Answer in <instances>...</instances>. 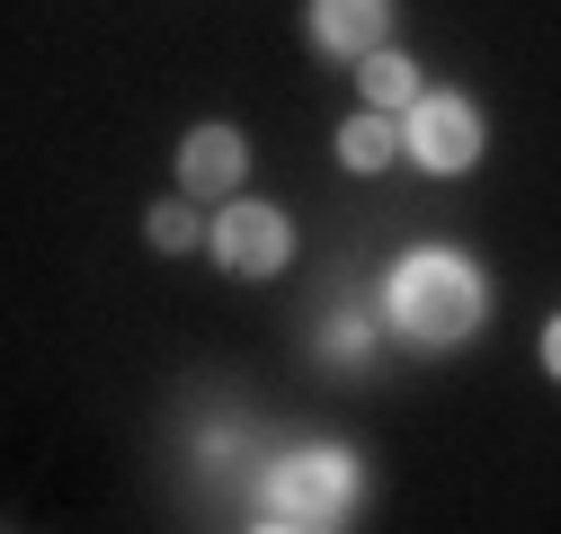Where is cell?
<instances>
[{"mask_svg": "<svg viewBox=\"0 0 561 534\" xmlns=\"http://www.w3.org/2000/svg\"><path fill=\"white\" fill-rule=\"evenodd\" d=\"M392 321H401V339H419V348H455V339H472L481 329V312H490V286H481V267H463L455 249H419V258H401L392 267Z\"/></svg>", "mask_w": 561, "mask_h": 534, "instance_id": "cell-1", "label": "cell"}, {"mask_svg": "<svg viewBox=\"0 0 561 534\" xmlns=\"http://www.w3.org/2000/svg\"><path fill=\"white\" fill-rule=\"evenodd\" d=\"M347 499H357V463L347 454H286L267 473V508L286 525H304V534H330L347 516Z\"/></svg>", "mask_w": 561, "mask_h": 534, "instance_id": "cell-2", "label": "cell"}, {"mask_svg": "<svg viewBox=\"0 0 561 534\" xmlns=\"http://www.w3.org/2000/svg\"><path fill=\"white\" fill-rule=\"evenodd\" d=\"M410 161H428L437 178L472 170V161H481V116H472V98H419V107H410Z\"/></svg>", "mask_w": 561, "mask_h": 534, "instance_id": "cell-3", "label": "cell"}, {"mask_svg": "<svg viewBox=\"0 0 561 534\" xmlns=\"http://www.w3.org/2000/svg\"><path fill=\"white\" fill-rule=\"evenodd\" d=\"M286 249H295V232H286V214H276V206H224L215 258L232 267V277H276V267H286Z\"/></svg>", "mask_w": 561, "mask_h": 534, "instance_id": "cell-4", "label": "cell"}, {"mask_svg": "<svg viewBox=\"0 0 561 534\" xmlns=\"http://www.w3.org/2000/svg\"><path fill=\"white\" fill-rule=\"evenodd\" d=\"M241 170H250V152H241L232 125H196L187 143H179V187H187V196H232Z\"/></svg>", "mask_w": 561, "mask_h": 534, "instance_id": "cell-5", "label": "cell"}, {"mask_svg": "<svg viewBox=\"0 0 561 534\" xmlns=\"http://www.w3.org/2000/svg\"><path fill=\"white\" fill-rule=\"evenodd\" d=\"M383 27H392V0H312V36L321 54H383Z\"/></svg>", "mask_w": 561, "mask_h": 534, "instance_id": "cell-6", "label": "cell"}, {"mask_svg": "<svg viewBox=\"0 0 561 534\" xmlns=\"http://www.w3.org/2000/svg\"><path fill=\"white\" fill-rule=\"evenodd\" d=\"M357 90H366V107H419L410 54H366V62H357Z\"/></svg>", "mask_w": 561, "mask_h": 534, "instance_id": "cell-7", "label": "cell"}, {"mask_svg": "<svg viewBox=\"0 0 561 534\" xmlns=\"http://www.w3.org/2000/svg\"><path fill=\"white\" fill-rule=\"evenodd\" d=\"M392 152H401V134H392V125H375V116L339 134V161L357 170V178H375V170H392Z\"/></svg>", "mask_w": 561, "mask_h": 534, "instance_id": "cell-8", "label": "cell"}, {"mask_svg": "<svg viewBox=\"0 0 561 534\" xmlns=\"http://www.w3.org/2000/svg\"><path fill=\"white\" fill-rule=\"evenodd\" d=\"M196 241V206H152V249H187Z\"/></svg>", "mask_w": 561, "mask_h": 534, "instance_id": "cell-9", "label": "cell"}, {"mask_svg": "<svg viewBox=\"0 0 561 534\" xmlns=\"http://www.w3.org/2000/svg\"><path fill=\"white\" fill-rule=\"evenodd\" d=\"M543 365H552V374H561V321H552V329H543Z\"/></svg>", "mask_w": 561, "mask_h": 534, "instance_id": "cell-10", "label": "cell"}, {"mask_svg": "<svg viewBox=\"0 0 561 534\" xmlns=\"http://www.w3.org/2000/svg\"><path fill=\"white\" fill-rule=\"evenodd\" d=\"M259 534H304V525H286V516H276V525H259Z\"/></svg>", "mask_w": 561, "mask_h": 534, "instance_id": "cell-11", "label": "cell"}]
</instances>
